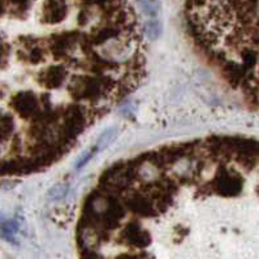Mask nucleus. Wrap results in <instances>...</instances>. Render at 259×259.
Instances as JSON below:
<instances>
[{
	"instance_id": "obj_7",
	"label": "nucleus",
	"mask_w": 259,
	"mask_h": 259,
	"mask_svg": "<svg viewBox=\"0 0 259 259\" xmlns=\"http://www.w3.org/2000/svg\"><path fill=\"white\" fill-rule=\"evenodd\" d=\"M160 30H162V25H160L159 20L150 19L146 22V34L149 39L155 40L160 35Z\"/></svg>"
},
{
	"instance_id": "obj_8",
	"label": "nucleus",
	"mask_w": 259,
	"mask_h": 259,
	"mask_svg": "<svg viewBox=\"0 0 259 259\" xmlns=\"http://www.w3.org/2000/svg\"><path fill=\"white\" fill-rule=\"evenodd\" d=\"M116 136H117V131L116 129H108L107 132H104L103 136L98 141V149H103V147L108 146L111 142H113Z\"/></svg>"
},
{
	"instance_id": "obj_6",
	"label": "nucleus",
	"mask_w": 259,
	"mask_h": 259,
	"mask_svg": "<svg viewBox=\"0 0 259 259\" xmlns=\"http://www.w3.org/2000/svg\"><path fill=\"white\" fill-rule=\"evenodd\" d=\"M16 110L21 112L22 115H31L37 110V101L35 97L31 94H22L16 99Z\"/></svg>"
},
{
	"instance_id": "obj_9",
	"label": "nucleus",
	"mask_w": 259,
	"mask_h": 259,
	"mask_svg": "<svg viewBox=\"0 0 259 259\" xmlns=\"http://www.w3.org/2000/svg\"><path fill=\"white\" fill-rule=\"evenodd\" d=\"M140 6L142 7L145 15L149 16L150 19H154V16L158 13L160 4L156 3V2H142V3H140Z\"/></svg>"
},
{
	"instance_id": "obj_1",
	"label": "nucleus",
	"mask_w": 259,
	"mask_h": 259,
	"mask_svg": "<svg viewBox=\"0 0 259 259\" xmlns=\"http://www.w3.org/2000/svg\"><path fill=\"white\" fill-rule=\"evenodd\" d=\"M108 83L106 79L90 76H77L70 83V92L77 101L93 102L106 95Z\"/></svg>"
},
{
	"instance_id": "obj_3",
	"label": "nucleus",
	"mask_w": 259,
	"mask_h": 259,
	"mask_svg": "<svg viewBox=\"0 0 259 259\" xmlns=\"http://www.w3.org/2000/svg\"><path fill=\"white\" fill-rule=\"evenodd\" d=\"M121 238L126 245L138 247V249H144V247L149 246L150 244L149 232L136 226V224H131L126 228H124V231L121 232Z\"/></svg>"
},
{
	"instance_id": "obj_2",
	"label": "nucleus",
	"mask_w": 259,
	"mask_h": 259,
	"mask_svg": "<svg viewBox=\"0 0 259 259\" xmlns=\"http://www.w3.org/2000/svg\"><path fill=\"white\" fill-rule=\"evenodd\" d=\"M241 186H242V180L237 174H232V172L223 169L222 172L217 175L215 180H213L212 188L215 192L220 195H226V197H232L240 193Z\"/></svg>"
},
{
	"instance_id": "obj_4",
	"label": "nucleus",
	"mask_w": 259,
	"mask_h": 259,
	"mask_svg": "<svg viewBox=\"0 0 259 259\" xmlns=\"http://www.w3.org/2000/svg\"><path fill=\"white\" fill-rule=\"evenodd\" d=\"M65 78H67V72H65L64 68L56 65V67H51L45 72L42 82L46 88L56 89L60 88L64 83Z\"/></svg>"
},
{
	"instance_id": "obj_10",
	"label": "nucleus",
	"mask_w": 259,
	"mask_h": 259,
	"mask_svg": "<svg viewBox=\"0 0 259 259\" xmlns=\"http://www.w3.org/2000/svg\"><path fill=\"white\" fill-rule=\"evenodd\" d=\"M65 192H67V188H64L63 185H59L55 186V188L50 192V195H51L52 198H61Z\"/></svg>"
},
{
	"instance_id": "obj_5",
	"label": "nucleus",
	"mask_w": 259,
	"mask_h": 259,
	"mask_svg": "<svg viewBox=\"0 0 259 259\" xmlns=\"http://www.w3.org/2000/svg\"><path fill=\"white\" fill-rule=\"evenodd\" d=\"M67 16V4L65 3H47L45 10V21L49 24H58L65 19Z\"/></svg>"
}]
</instances>
